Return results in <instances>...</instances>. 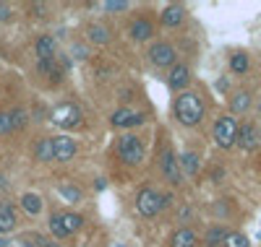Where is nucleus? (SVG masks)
<instances>
[{
    "mask_svg": "<svg viewBox=\"0 0 261 247\" xmlns=\"http://www.w3.org/2000/svg\"><path fill=\"white\" fill-rule=\"evenodd\" d=\"M0 213H6V216H16L13 206L8 203V200H0Z\"/></svg>",
    "mask_w": 261,
    "mask_h": 247,
    "instance_id": "obj_32",
    "label": "nucleus"
},
{
    "mask_svg": "<svg viewBox=\"0 0 261 247\" xmlns=\"http://www.w3.org/2000/svg\"><path fill=\"white\" fill-rule=\"evenodd\" d=\"M136 208L141 216H157L162 211V193L154 190V188H141L139 195H136Z\"/></svg>",
    "mask_w": 261,
    "mask_h": 247,
    "instance_id": "obj_4",
    "label": "nucleus"
},
{
    "mask_svg": "<svg viewBox=\"0 0 261 247\" xmlns=\"http://www.w3.org/2000/svg\"><path fill=\"white\" fill-rule=\"evenodd\" d=\"M196 242H199V237L193 229H178L170 237V247H196Z\"/></svg>",
    "mask_w": 261,
    "mask_h": 247,
    "instance_id": "obj_15",
    "label": "nucleus"
},
{
    "mask_svg": "<svg viewBox=\"0 0 261 247\" xmlns=\"http://www.w3.org/2000/svg\"><path fill=\"white\" fill-rule=\"evenodd\" d=\"M34 159L37 162H53V138H39L34 146Z\"/></svg>",
    "mask_w": 261,
    "mask_h": 247,
    "instance_id": "obj_18",
    "label": "nucleus"
},
{
    "mask_svg": "<svg viewBox=\"0 0 261 247\" xmlns=\"http://www.w3.org/2000/svg\"><path fill=\"white\" fill-rule=\"evenodd\" d=\"M175 47L167 42H157L149 47V63L157 65V68H170V65H175Z\"/></svg>",
    "mask_w": 261,
    "mask_h": 247,
    "instance_id": "obj_5",
    "label": "nucleus"
},
{
    "mask_svg": "<svg viewBox=\"0 0 261 247\" xmlns=\"http://www.w3.org/2000/svg\"><path fill=\"white\" fill-rule=\"evenodd\" d=\"M73 55H76V57H86V50L81 47V44H76V47H73Z\"/></svg>",
    "mask_w": 261,
    "mask_h": 247,
    "instance_id": "obj_36",
    "label": "nucleus"
},
{
    "mask_svg": "<svg viewBox=\"0 0 261 247\" xmlns=\"http://www.w3.org/2000/svg\"><path fill=\"white\" fill-rule=\"evenodd\" d=\"M258 141H261V136H258V128L253 122H243L241 128H238V141L235 143L243 151H253L258 146Z\"/></svg>",
    "mask_w": 261,
    "mask_h": 247,
    "instance_id": "obj_10",
    "label": "nucleus"
},
{
    "mask_svg": "<svg viewBox=\"0 0 261 247\" xmlns=\"http://www.w3.org/2000/svg\"><path fill=\"white\" fill-rule=\"evenodd\" d=\"M191 81V71H188V65L178 63V65H172L170 68V76H167V83L172 91H180V88H186V83Z\"/></svg>",
    "mask_w": 261,
    "mask_h": 247,
    "instance_id": "obj_11",
    "label": "nucleus"
},
{
    "mask_svg": "<svg viewBox=\"0 0 261 247\" xmlns=\"http://www.w3.org/2000/svg\"><path fill=\"white\" fill-rule=\"evenodd\" d=\"M118 156L120 162L125 164H141L144 162V143L139 141V136H134V133H123V136L118 138Z\"/></svg>",
    "mask_w": 261,
    "mask_h": 247,
    "instance_id": "obj_2",
    "label": "nucleus"
},
{
    "mask_svg": "<svg viewBox=\"0 0 261 247\" xmlns=\"http://www.w3.org/2000/svg\"><path fill=\"white\" fill-rule=\"evenodd\" d=\"M76 156V143L68 136H58L53 138V159L55 162H71Z\"/></svg>",
    "mask_w": 261,
    "mask_h": 247,
    "instance_id": "obj_9",
    "label": "nucleus"
},
{
    "mask_svg": "<svg viewBox=\"0 0 261 247\" xmlns=\"http://www.w3.org/2000/svg\"><path fill=\"white\" fill-rule=\"evenodd\" d=\"M222 244H225V247H251L248 237H246V234H241V232H232V234H227Z\"/></svg>",
    "mask_w": 261,
    "mask_h": 247,
    "instance_id": "obj_26",
    "label": "nucleus"
},
{
    "mask_svg": "<svg viewBox=\"0 0 261 247\" xmlns=\"http://www.w3.org/2000/svg\"><path fill=\"white\" fill-rule=\"evenodd\" d=\"M63 221H65V227H68L71 234H76L84 227V216L81 213H63Z\"/></svg>",
    "mask_w": 261,
    "mask_h": 247,
    "instance_id": "obj_25",
    "label": "nucleus"
},
{
    "mask_svg": "<svg viewBox=\"0 0 261 247\" xmlns=\"http://www.w3.org/2000/svg\"><path fill=\"white\" fill-rule=\"evenodd\" d=\"M50 232H53L55 239H68L71 237L68 227H65V221H63V213H53L50 216Z\"/></svg>",
    "mask_w": 261,
    "mask_h": 247,
    "instance_id": "obj_19",
    "label": "nucleus"
},
{
    "mask_svg": "<svg viewBox=\"0 0 261 247\" xmlns=\"http://www.w3.org/2000/svg\"><path fill=\"white\" fill-rule=\"evenodd\" d=\"M230 71H232L235 76H243V73L248 71V55H246V52H235V55L230 57Z\"/></svg>",
    "mask_w": 261,
    "mask_h": 247,
    "instance_id": "obj_23",
    "label": "nucleus"
},
{
    "mask_svg": "<svg viewBox=\"0 0 261 247\" xmlns=\"http://www.w3.org/2000/svg\"><path fill=\"white\" fill-rule=\"evenodd\" d=\"M34 50H37L39 60H50V57H55V55H58V52H55V37H50V34H42V37H37V42H34Z\"/></svg>",
    "mask_w": 261,
    "mask_h": 247,
    "instance_id": "obj_14",
    "label": "nucleus"
},
{
    "mask_svg": "<svg viewBox=\"0 0 261 247\" xmlns=\"http://www.w3.org/2000/svg\"><path fill=\"white\" fill-rule=\"evenodd\" d=\"M21 208H24V213H29V216H37V213L42 211V200H39V195H34V193H24V195H21Z\"/></svg>",
    "mask_w": 261,
    "mask_h": 247,
    "instance_id": "obj_20",
    "label": "nucleus"
},
{
    "mask_svg": "<svg viewBox=\"0 0 261 247\" xmlns=\"http://www.w3.org/2000/svg\"><path fill=\"white\" fill-rule=\"evenodd\" d=\"M175 117L178 122L193 128V125H199L204 120V102L199 94H193V91H183L178 99H175Z\"/></svg>",
    "mask_w": 261,
    "mask_h": 247,
    "instance_id": "obj_1",
    "label": "nucleus"
},
{
    "mask_svg": "<svg viewBox=\"0 0 261 247\" xmlns=\"http://www.w3.org/2000/svg\"><path fill=\"white\" fill-rule=\"evenodd\" d=\"M53 122L60 125V128H76L81 122V109L76 104H60L55 112H53Z\"/></svg>",
    "mask_w": 261,
    "mask_h": 247,
    "instance_id": "obj_6",
    "label": "nucleus"
},
{
    "mask_svg": "<svg viewBox=\"0 0 261 247\" xmlns=\"http://www.w3.org/2000/svg\"><path fill=\"white\" fill-rule=\"evenodd\" d=\"M178 167H180V174L196 177V174H199V156H196L193 151H186L180 159H178Z\"/></svg>",
    "mask_w": 261,
    "mask_h": 247,
    "instance_id": "obj_16",
    "label": "nucleus"
},
{
    "mask_svg": "<svg viewBox=\"0 0 261 247\" xmlns=\"http://www.w3.org/2000/svg\"><path fill=\"white\" fill-rule=\"evenodd\" d=\"M8 18H11V6L0 3V21H8Z\"/></svg>",
    "mask_w": 261,
    "mask_h": 247,
    "instance_id": "obj_34",
    "label": "nucleus"
},
{
    "mask_svg": "<svg viewBox=\"0 0 261 247\" xmlns=\"http://www.w3.org/2000/svg\"><path fill=\"white\" fill-rule=\"evenodd\" d=\"M13 133V122H11V112H0V136Z\"/></svg>",
    "mask_w": 261,
    "mask_h": 247,
    "instance_id": "obj_31",
    "label": "nucleus"
},
{
    "mask_svg": "<svg viewBox=\"0 0 261 247\" xmlns=\"http://www.w3.org/2000/svg\"><path fill=\"white\" fill-rule=\"evenodd\" d=\"M86 37H89V42H94V44H107L110 42V29L102 26V24H92L89 29H86Z\"/></svg>",
    "mask_w": 261,
    "mask_h": 247,
    "instance_id": "obj_21",
    "label": "nucleus"
},
{
    "mask_svg": "<svg viewBox=\"0 0 261 247\" xmlns=\"http://www.w3.org/2000/svg\"><path fill=\"white\" fill-rule=\"evenodd\" d=\"M0 247H11V239L8 237H0Z\"/></svg>",
    "mask_w": 261,
    "mask_h": 247,
    "instance_id": "obj_38",
    "label": "nucleus"
},
{
    "mask_svg": "<svg viewBox=\"0 0 261 247\" xmlns=\"http://www.w3.org/2000/svg\"><path fill=\"white\" fill-rule=\"evenodd\" d=\"M102 8L107 13H123V11H128V3L125 0H107V3H102Z\"/></svg>",
    "mask_w": 261,
    "mask_h": 247,
    "instance_id": "obj_30",
    "label": "nucleus"
},
{
    "mask_svg": "<svg viewBox=\"0 0 261 247\" xmlns=\"http://www.w3.org/2000/svg\"><path fill=\"white\" fill-rule=\"evenodd\" d=\"M34 242H37V247H60L58 242H50V239H45V237H34Z\"/></svg>",
    "mask_w": 261,
    "mask_h": 247,
    "instance_id": "obj_33",
    "label": "nucleus"
},
{
    "mask_svg": "<svg viewBox=\"0 0 261 247\" xmlns=\"http://www.w3.org/2000/svg\"><path fill=\"white\" fill-rule=\"evenodd\" d=\"M248 107H251V94H248V91H238V94H232V99H230V109L235 112V115L246 112Z\"/></svg>",
    "mask_w": 261,
    "mask_h": 247,
    "instance_id": "obj_22",
    "label": "nucleus"
},
{
    "mask_svg": "<svg viewBox=\"0 0 261 247\" xmlns=\"http://www.w3.org/2000/svg\"><path fill=\"white\" fill-rule=\"evenodd\" d=\"M60 195H63V200H68V203H79L81 200V190L76 185H60Z\"/></svg>",
    "mask_w": 261,
    "mask_h": 247,
    "instance_id": "obj_27",
    "label": "nucleus"
},
{
    "mask_svg": "<svg viewBox=\"0 0 261 247\" xmlns=\"http://www.w3.org/2000/svg\"><path fill=\"white\" fill-rule=\"evenodd\" d=\"M227 234H230V232H227L225 227H212V229L206 232V239H204V242H206V247H217V244L225 242Z\"/></svg>",
    "mask_w": 261,
    "mask_h": 247,
    "instance_id": "obj_24",
    "label": "nucleus"
},
{
    "mask_svg": "<svg viewBox=\"0 0 261 247\" xmlns=\"http://www.w3.org/2000/svg\"><path fill=\"white\" fill-rule=\"evenodd\" d=\"M183 18H186V8H183V6H178V3L167 6V8L162 11V16H160L162 26H167V29H172V26L183 24Z\"/></svg>",
    "mask_w": 261,
    "mask_h": 247,
    "instance_id": "obj_13",
    "label": "nucleus"
},
{
    "mask_svg": "<svg viewBox=\"0 0 261 247\" xmlns=\"http://www.w3.org/2000/svg\"><path fill=\"white\" fill-rule=\"evenodd\" d=\"M110 122H113V128H134V125H144L146 115L144 112H130V109H115Z\"/></svg>",
    "mask_w": 261,
    "mask_h": 247,
    "instance_id": "obj_8",
    "label": "nucleus"
},
{
    "mask_svg": "<svg viewBox=\"0 0 261 247\" xmlns=\"http://www.w3.org/2000/svg\"><path fill=\"white\" fill-rule=\"evenodd\" d=\"M238 141V120L235 117H220L214 122V143L220 148H232Z\"/></svg>",
    "mask_w": 261,
    "mask_h": 247,
    "instance_id": "obj_3",
    "label": "nucleus"
},
{
    "mask_svg": "<svg viewBox=\"0 0 261 247\" xmlns=\"http://www.w3.org/2000/svg\"><path fill=\"white\" fill-rule=\"evenodd\" d=\"M34 11H37V16H45L47 13V8L42 6V3H34Z\"/></svg>",
    "mask_w": 261,
    "mask_h": 247,
    "instance_id": "obj_37",
    "label": "nucleus"
},
{
    "mask_svg": "<svg viewBox=\"0 0 261 247\" xmlns=\"http://www.w3.org/2000/svg\"><path fill=\"white\" fill-rule=\"evenodd\" d=\"M128 34L134 42H146L151 34H154V26H151V21L149 18H136L134 24L128 26Z\"/></svg>",
    "mask_w": 261,
    "mask_h": 247,
    "instance_id": "obj_12",
    "label": "nucleus"
},
{
    "mask_svg": "<svg viewBox=\"0 0 261 247\" xmlns=\"http://www.w3.org/2000/svg\"><path fill=\"white\" fill-rule=\"evenodd\" d=\"M160 169H162V174H165V179H167L170 185H180V182H183V174H180L178 159H175V153H172V151H165V153H162Z\"/></svg>",
    "mask_w": 261,
    "mask_h": 247,
    "instance_id": "obj_7",
    "label": "nucleus"
},
{
    "mask_svg": "<svg viewBox=\"0 0 261 247\" xmlns=\"http://www.w3.org/2000/svg\"><path fill=\"white\" fill-rule=\"evenodd\" d=\"M16 229V216H6V213H0V237H6L8 232Z\"/></svg>",
    "mask_w": 261,
    "mask_h": 247,
    "instance_id": "obj_29",
    "label": "nucleus"
},
{
    "mask_svg": "<svg viewBox=\"0 0 261 247\" xmlns=\"http://www.w3.org/2000/svg\"><path fill=\"white\" fill-rule=\"evenodd\" d=\"M16 247H37V244L29 242V239H16Z\"/></svg>",
    "mask_w": 261,
    "mask_h": 247,
    "instance_id": "obj_35",
    "label": "nucleus"
},
{
    "mask_svg": "<svg viewBox=\"0 0 261 247\" xmlns=\"http://www.w3.org/2000/svg\"><path fill=\"white\" fill-rule=\"evenodd\" d=\"M11 122H13V130L24 128V125H27V109H21V107L11 109Z\"/></svg>",
    "mask_w": 261,
    "mask_h": 247,
    "instance_id": "obj_28",
    "label": "nucleus"
},
{
    "mask_svg": "<svg viewBox=\"0 0 261 247\" xmlns=\"http://www.w3.org/2000/svg\"><path fill=\"white\" fill-rule=\"evenodd\" d=\"M37 73H39V76H47V78H53V81H58V78L63 76V68H58V65H55V57H50V60H39V63H37Z\"/></svg>",
    "mask_w": 261,
    "mask_h": 247,
    "instance_id": "obj_17",
    "label": "nucleus"
}]
</instances>
